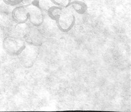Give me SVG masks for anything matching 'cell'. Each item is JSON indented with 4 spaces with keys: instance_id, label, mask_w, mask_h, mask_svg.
I'll use <instances>...</instances> for the list:
<instances>
[{
    "instance_id": "cell-1",
    "label": "cell",
    "mask_w": 131,
    "mask_h": 112,
    "mask_svg": "<svg viewBox=\"0 0 131 112\" xmlns=\"http://www.w3.org/2000/svg\"><path fill=\"white\" fill-rule=\"evenodd\" d=\"M26 43L24 39L16 36H7L3 41V48L7 54L18 56L26 47Z\"/></svg>"
},
{
    "instance_id": "cell-2",
    "label": "cell",
    "mask_w": 131,
    "mask_h": 112,
    "mask_svg": "<svg viewBox=\"0 0 131 112\" xmlns=\"http://www.w3.org/2000/svg\"><path fill=\"white\" fill-rule=\"evenodd\" d=\"M68 8H62L55 20L58 28L63 33H67L71 30L75 23V16Z\"/></svg>"
},
{
    "instance_id": "cell-3",
    "label": "cell",
    "mask_w": 131,
    "mask_h": 112,
    "mask_svg": "<svg viewBox=\"0 0 131 112\" xmlns=\"http://www.w3.org/2000/svg\"><path fill=\"white\" fill-rule=\"evenodd\" d=\"M38 47L26 43V47L18 56L20 63L25 68L29 69L35 65L39 54Z\"/></svg>"
},
{
    "instance_id": "cell-4",
    "label": "cell",
    "mask_w": 131,
    "mask_h": 112,
    "mask_svg": "<svg viewBox=\"0 0 131 112\" xmlns=\"http://www.w3.org/2000/svg\"><path fill=\"white\" fill-rule=\"evenodd\" d=\"M28 14V20L33 26H41L44 21V15L43 10L38 5H26Z\"/></svg>"
},
{
    "instance_id": "cell-5",
    "label": "cell",
    "mask_w": 131,
    "mask_h": 112,
    "mask_svg": "<svg viewBox=\"0 0 131 112\" xmlns=\"http://www.w3.org/2000/svg\"><path fill=\"white\" fill-rule=\"evenodd\" d=\"M24 41L27 44L36 46H40L43 44L44 36L38 27H30V30L24 38Z\"/></svg>"
},
{
    "instance_id": "cell-6",
    "label": "cell",
    "mask_w": 131,
    "mask_h": 112,
    "mask_svg": "<svg viewBox=\"0 0 131 112\" xmlns=\"http://www.w3.org/2000/svg\"><path fill=\"white\" fill-rule=\"evenodd\" d=\"M12 14L13 19L16 23L26 22L28 21V14L26 5L16 7Z\"/></svg>"
},
{
    "instance_id": "cell-7",
    "label": "cell",
    "mask_w": 131,
    "mask_h": 112,
    "mask_svg": "<svg viewBox=\"0 0 131 112\" xmlns=\"http://www.w3.org/2000/svg\"><path fill=\"white\" fill-rule=\"evenodd\" d=\"M30 26L26 22L17 23L14 28L15 36L24 39L30 30Z\"/></svg>"
},
{
    "instance_id": "cell-8",
    "label": "cell",
    "mask_w": 131,
    "mask_h": 112,
    "mask_svg": "<svg viewBox=\"0 0 131 112\" xmlns=\"http://www.w3.org/2000/svg\"><path fill=\"white\" fill-rule=\"evenodd\" d=\"M70 6L71 7L72 9L79 15L85 14L88 10L87 4L82 1H71Z\"/></svg>"
},
{
    "instance_id": "cell-9",
    "label": "cell",
    "mask_w": 131,
    "mask_h": 112,
    "mask_svg": "<svg viewBox=\"0 0 131 112\" xmlns=\"http://www.w3.org/2000/svg\"><path fill=\"white\" fill-rule=\"evenodd\" d=\"M62 8L60 7L54 6H51L47 10V14L48 16L51 18L52 20H54L55 21L56 19V18L58 17V15L59 14L60 10H61Z\"/></svg>"
},
{
    "instance_id": "cell-10",
    "label": "cell",
    "mask_w": 131,
    "mask_h": 112,
    "mask_svg": "<svg viewBox=\"0 0 131 112\" xmlns=\"http://www.w3.org/2000/svg\"><path fill=\"white\" fill-rule=\"evenodd\" d=\"M51 3L54 6L62 8L69 7L72 0H50Z\"/></svg>"
},
{
    "instance_id": "cell-11",
    "label": "cell",
    "mask_w": 131,
    "mask_h": 112,
    "mask_svg": "<svg viewBox=\"0 0 131 112\" xmlns=\"http://www.w3.org/2000/svg\"><path fill=\"white\" fill-rule=\"evenodd\" d=\"M22 1L23 0H3L5 4L11 6H18L22 3Z\"/></svg>"
},
{
    "instance_id": "cell-12",
    "label": "cell",
    "mask_w": 131,
    "mask_h": 112,
    "mask_svg": "<svg viewBox=\"0 0 131 112\" xmlns=\"http://www.w3.org/2000/svg\"><path fill=\"white\" fill-rule=\"evenodd\" d=\"M39 0H23L22 3L24 5L28 4H35L39 6Z\"/></svg>"
},
{
    "instance_id": "cell-13",
    "label": "cell",
    "mask_w": 131,
    "mask_h": 112,
    "mask_svg": "<svg viewBox=\"0 0 131 112\" xmlns=\"http://www.w3.org/2000/svg\"><path fill=\"white\" fill-rule=\"evenodd\" d=\"M0 1H3V0H0Z\"/></svg>"
}]
</instances>
